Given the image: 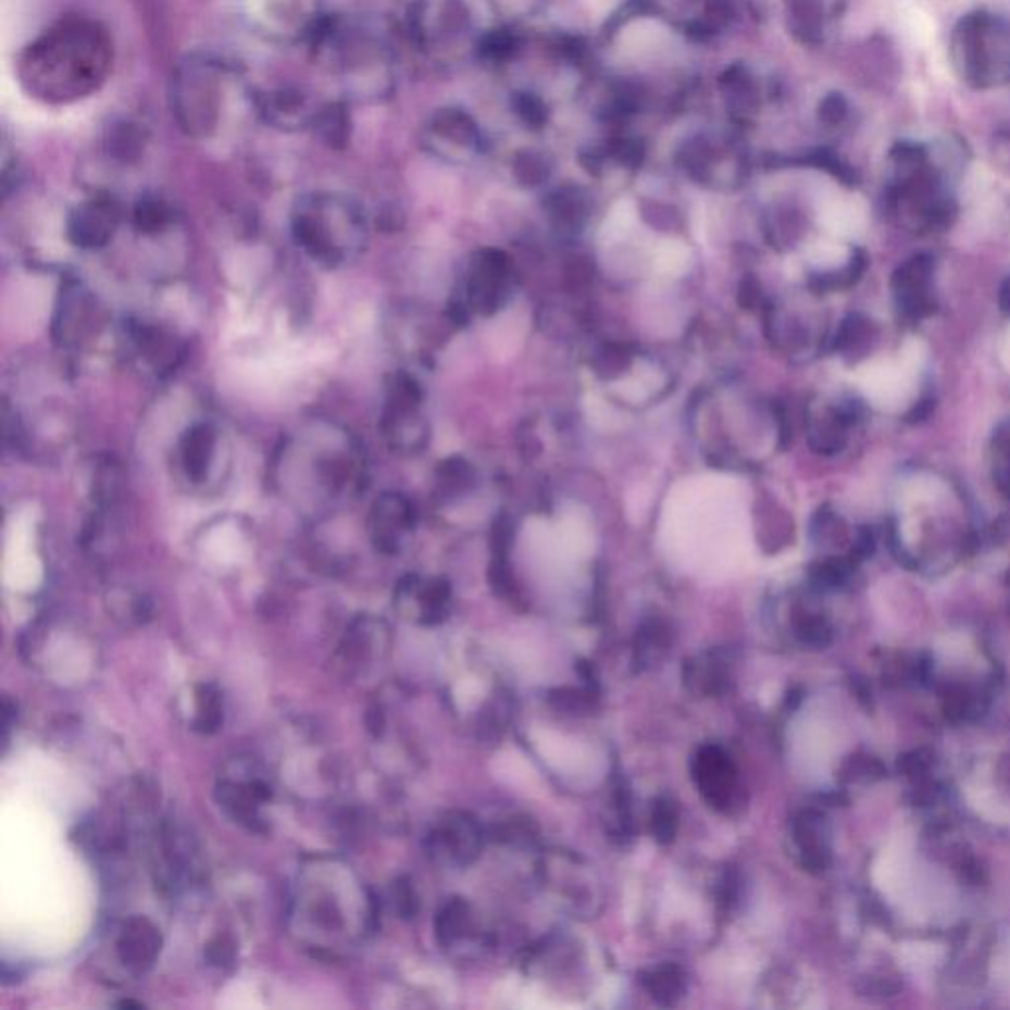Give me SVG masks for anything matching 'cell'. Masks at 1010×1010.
I'll return each mask as SVG.
<instances>
[{
  "instance_id": "obj_1",
  "label": "cell",
  "mask_w": 1010,
  "mask_h": 1010,
  "mask_svg": "<svg viewBox=\"0 0 1010 1010\" xmlns=\"http://www.w3.org/2000/svg\"><path fill=\"white\" fill-rule=\"evenodd\" d=\"M113 53V40L101 22L65 16L22 50L18 84L43 105H72L105 86Z\"/></svg>"
},
{
  "instance_id": "obj_2",
  "label": "cell",
  "mask_w": 1010,
  "mask_h": 1010,
  "mask_svg": "<svg viewBox=\"0 0 1010 1010\" xmlns=\"http://www.w3.org/2000/svg\"><path fill=\"white\" fill-rule=\"evenodd\" d=\"M239 74L224 58L210 52L188 53L174 67L171 79L172 117L184 135L210 139L220 133Z\"/></svg>"
},
{
  "instance_id": "obj_3",
  "label": "cell",
  "mask_w": 1010,
  "mask_h": 1010,
  "mask_svg": "<svg viewBox=\"0 0 1010 1010\" xmlns=\"http://www.w3.org/2000/svg\"><path fill=\"white\" fill-rule=\"evenodd\" d=\"M290 232L314 261L334 269L362 253L367 217L362 205L346 194L312 192L295 203Z\"/></svg>"
},
{
  "instance_id": "obj_4",
  "label": "cell",
  "mask_w": 1010,
  "mask_h": 1010,
  "mask_svg": "<svg viewBox=\"0 0 1010 1010\" xmlns=\"http://www.w3.org/2000/svg\"><path fill=\"white\" fill-rule=\"evenodd\" d=\"M257 33L275 42H309L324 12L319 0H247Z\"/></svg>"
},
{
  "instance_id": "obj_5",
  "label": "cell",
  "mask_w": 1010,
  "mask_h": 1010,
  "mask_svg": "<svg viewBox=\"0 0 1010 1010\" xmlns=\"http://www.w3.org/2000/svg\"><path fill=\"white\" fill-rule=\"evenodd\" d=\"M995 21L985 12H973L959 22L956 30V52H958L961 74L971 86L985 87L993 84L997 53H993Z\"/></svg>"
},
{
  "instance_id": "obj_6",
  "label": "cell",
  "mask_w": 1010,
  "mask_h": 1010,
  "mask_svg": "<svg viewBox=\"0 0 1010 1010\" xmlns=\"http://www.w3.org/2000/svg\"><path fill=\"white\" fill-rule=\"evenodd\" d=\"M425 849L435 862L469 866L484 849V831L466 811H450L428 833Z\"/></svg>"
},
{
  "instance_id": "obj_7",
  "label": "cell",
  "mask_w": 1010,
  "mask_h": 1010,
  "mask_svg": "<svg viewBox=\"0 0 1010 1010\" xmlns=\"http://www.w3.org/2000/svg\"><path fill=\"white\" fill-rule=\"evenodd\" d=\"M691 774L709 808L733 813L738 803V776L731 756L721 746L704 745L693 756Z\"/></svg>"
},
{
  "instance_id": "obj_8",
  "label": "cell",
  "mask_w": 1010,
  "mask_h": 1010,
  "mask_svg": "<svg viewBox=\"0 0 1010 1010\" xmlns=\"http://www.w3.org/2000/svg\"><path fill=\"white\" fill-rule=\"evenodd\" d=\"M121 220L123 205L113 194H93L70 213L67 237L79 249H101L115 237Z\"/></svg>"
},
{
  "instance_id": "obj_9",
  "label": "cell",
  "mask_w": 1010,
  "mask_h": 1010,
  "mask_svg": "<svg viewBox=\"0 0 1010 1010\" xmlns=\"http://www.w3.org/2000/svg\"><path fill=\"white\" fill-rule=\"evenodd\" d=\"M421 403L419 384L407 373H397L387 389L382 431L387 442L397 450H411L419 445L416 407Z\"/></svg>"
},
{
  "instance_id": "obj_10",
  "label": "cell",
  "mask_w": 1010,
  "mask_h": 1010,
  "mask_svg": "<svg viewBox=\"0 0 1010 1010\" xmlns=\"http://www.w3.org/2000/svg\"><path fill=\"white\" fill-rule=\"evenodd\" d=\"M416 511L413 501L397 491H385L377 496L367 513V529L377 551L394 554L399 551L401 537L415 525Z\"/></svg>"
},
{
  "instance_id": "obj_11",
  "label": "cell",
  "mask_w": 1010,
  "mask_h": 1010,
  "mask_svg": "<svg viewBox=\"0 0 1010 1010\" xmlns=\"http://www.w3.org/2000/svg\"><path fill=\"white\" fill-rule=\"evenodd\" d=\"M932 277L934 261L927 255L912 257L894 273L896 304L906 320L920 322L936 310V298L932 295Z\"/></svg>"
},
{
  "instance_id": "obj_12",
  "label": "cell",
  "mask_w": 1010,
  "mask_h": 1010,
  "mask_svg": "<svg viewBox=\"0 0 1010 1010\" xmlns=\"http://www.w3.org/2000/svg\"><path fill=\"white\" fill-rule=\"evenodd\" d=\"M789 837L803 871L821 874L831 864L830 819L815 808L801 809L789 825Z\"/></svg>"
},
{
  "instance_id": "obj_13",
  "label": "cell",
  "mask_w": 1010,
  "mask_h": 1010,
  "mask_svg": "<svg viewBox=\"0 0 1010 1010\" xmlns=\"http://www.w3.org/2000/svg\"><path fill=\"white\" fill-rule=\"evenodd\" d=\"M259 117L278 130H302L312 127L319 107L295 87H277L253 99Z\"/></svg>"
},
{
  "instance_id": "obj_14",
  "label": "cell",
  "mask_w": 1010,
  "mask_h": 1010,
  "mask_svg": "<svg viewBox=\"0 0 1010 1010\" xmlns=\"http://www.w3.org/2000/svg\"><path fill=\"white\" fill-rule=\"evenodd\" d=\"M162 937L147 918H130L119 937V959L135 973H145L159 958Z\"/></svg>"
},
{
  "instance_id": "obj_15",
  "label": "cell",
  "mask_w": 1010,
  "mask_h": 1010,
  "mask_svg": "<svg viewBox=\"0 0 1010 1010\" xmlns=\"http://www.w3.org/2000/svg\"><path fill=\"white\" fill-rule=\"evenodd\" d=\"M130 338L135 341L137 350L142 353V358L157 372L171 373L180 365L184 350L180 341L176 340L171 332L160 328L157 324L137 322L130 324Z\"/></svg>"
},
{
  "instance_id": "obj_16",
  "label": "cell",
  "mask_w": 1010,
  "mask_h": 1010,
  "mask_svg": "<svg viewBox=\"0 0 1010 1010\" xmlns=\"http://www.w3.org/2000/svg\"><path fill=\"white\" fill-rule=\"evenodd\" d=\"M215 442H217V433L210 423L190 426L182 436V469L194 484H200L208 478L213 454H215Z\"/></svg>"
},
{
  "instance_id": "obj_17",
  "label": "cell",
  "mask_w": 1010,
  "mask_h": 1010,
  "mask_svg": "<svg viewBox=\"0 0 1010 1010\" xmlns=\"http://www.w3.org/2000/svg\"><path fill=\"white\" fill-rule=\"evenodd\" d=\"M683 679L691 691L707 697H716L731 689V670L719 651L685 661Z\"/></svg>"
},
{
  "instance_id": "obj_18",
  "label": "cell",
  "mask_w": 1010,
  "mask_h": 1010,
  "mask_svg": "<svg viewBox=\"0 0 1010 1010\" xmlns=\"http://www.w3.org/2000/svg\"><path fill=\"white\" fill-rule=\"evenodd\" d=\"M670 629L661 620H646L636 632L634 638V671L636 673H646V671L658 668L663 658L668 656L670 649Z\"/></svg>"
},
{
  "instance_id": "obj_19",
  "label": "cell",
  "mask_w": 1010,
  "mask_h": 1010,
  "mask_svg": "<svg viewBox=\"0 0 1010 1010\" xmlns=\"http://www.w3.org/2000/svg\"><path fill=\"white\" fill-rule=\"evenodd\" d=\"M215 798L235 821L244 823L249 830H263L261 825L263 819L259 818V803L263 801L257 798L251 782L245 786L232 784V782H220L215 787Z\"/></svg>"
},
{
  "instance_id": "obj_20",
  "label": "cell",
  "mask_w": 1010,
  "mask_h": 1010,
  "mask_svg": "<svg viewBox=\"0 0 1010 1010\" xmlns=\"http://www.w3.org/2000/svg\"><path fill=\"white\" fill-rule=\"evenodd\" d=\"M474 920L470 906L462 898H452L436 914L435 934L440 947L457 946L458 942L472 936Z\"/></svg>"
},
{
  "instance_id": "obj_21",
  "label": "cell",
  "mask_w": 1010,
  "mask_h": 1010,
  "mask_svg": "<svg viewBox=\"0 0 1010 1010\" xmlns=\"http://www.w3.org/2000/svg\"><path fill=\"white\" fill-rule=\"evenodd\" d=\"M639 983L660 1007H673L685 995V973L671 963L644 971L639 975Z\"/></svg>"
},
{
  "instance_id": "obj_22",
  "label": "cell",
  "mask_w": 1010,
  "mask_h": 1010,
  "mask_svg": "<svg viewBox=\"0 0 1010 1010\" xmlns=\"http://www.w3.org/2000/svg\"><path fill=\"white\" fill-rule=\"evenodd\" d=\"M103 145L109 157L127 164L139 160L147 147V133L133 121H119L113 123V127L107 128Z\"/></svg>"
},
{
  "instance_id": "obj_23",
  "label": "cell",
  "mask_w": 1010,
  "mask_h": 1010,
  "mask_svg": "<svg viewBox=\"0 0 1010 1010\" xmlns=\"http://www.w3.org/2000/svg\"><path fill=\"white\" fill-rule=\"evenodd\" d=\"M314 133L324 140L328 147L341 149L350 140L351 119L344 103H328L319 107L316 117L312 121Z\"/></svg>"
},
{
  "instance_id": "obj_24",
  "label": "cell",
  "mask_w": 1010,
  "mask_h": 1010,
  "mask_svg": "<svg viewBox=\"0 0 1010 1010\" xmlns=\"http://www.w3.org/2000/svg\"><path fill=\"white\" fill-rule=\"evenodd\" d=\"M428 135L433 139L445 140V142L452 140L457 145H469L476 137V127L466 113L457 111V109H445L436 113L431 121Z\"/></svg>"
},
{
  "instance_id": "obj_25",
  "label": "cell",
  "mask_w": 1010,
  "mask_h": 1010,
  "mask_svg": "<svg viewBox=\"0 0 1010 1010\" xmlns=\"http://www.w3.org/2000/svg\"><path fill=\"white\" fill-rule=\"evenodd\" d=\"M196 699H198V716L194 721V728L202 734L217 733L224 723L222 693L212 683H203L196 689Z\"/></svg>"
},
{
  "instance_id": "obj_26",
  "label": "cell",
  "mask_w": 1010,
  "mask_h": 1010,
  "mask_svg": "<svg viewBox=\"0 0 1010 1010\" xmlns=\"http://www.w3.org/2000/svg\"><path fill=\"white\" fill-rule=\"evenodd\" d=\"M547 702L559 713L583 716L598 709V691L593 687H557L547 695Z\"/></svg>"
},
{
  "instance_id": "obj_27",
  "label": "cell",
  "mask_w": 1010,
  "mask_h": 1010,
  "mask_svg": "<svg viewBox=\"0 0 1010 1010\" xmlns=\"http://www.w3.org/2000/svg\"><path fill=\"white\" fill-rule=\"evenodd\" d=\"M172 222V210L169 203L159 196H145L140 198L133 210V225L140 234L154 235L164 232Z\"/></svg>"
},
{
  "instance_id": "obj_28",
  "label": "cell",
  "mask_w": 1010,
  "mask_h": 1010,
  "mask_svg": "<svg viewBox=\"0 0 1010 1010\" xmlns=\"http://www.w3.org/2000/svg\"><path fill=\"white\" fill-rule=\"evenodd\" d=\"M886 777V768L874 756L852 755L840 764V784H874Z\"/></svg>"
},
{
  "instance_id": "obj_29",
  "label": "cell",
  "mask_w": 1010,
  "mask_h": 1010,
  "mask_svg": "<svg viewBox=\"0 0 1010 1010\" xmlns=\"http://www.w3.org/2000/svg\"><path fill=\"white\" fill-rule=\"evenodd\" d=\"M794 632L799 644L809 649L827 648L833 641V627L821 614H798L794 620Z\"/></svg>"
},
{
  "instance_id": "obj_30",
  "label": "cell",
  "mask_w": 1010,
  "mask_h": 1010,
  "mask_svg": "<svg viewBox=\"0 0 1010 1010\" xmlns=\"http://www.w3.org/2000/svg\"><path fill=\"white\" fill-rule=\"evenodd\" d=\"M794 30L803 42H818L823 21H821V2L819 0H789Z\"/></svg>"
},
{
  "instance_id": "obj_31",
  "label": "cell",
  "mask_w": 1010,
  "mask_h": 1010,
  "mask_svg": "<svg viewBox=\"0 0 1010 1010\" xmlns=\"http://www.w3.org/2000/svg\"><path fill=\"white\" fill-rule=\"evenodd\" d=\"M651 835L660 845H671L679 830V813L675 803L668 798H660L651 809Z\"/></svg>"
},
{
  "instance_id": "obj_32",
  "label": "cell",
  "mask_w": 1010,
  "mask_h": 1010,
  "mask_svg": "<svg viewBox=\"0 0 1010 1010\" xmlns=\"http://www.w3.org/2000/svg\"><path fill=\"white\" fill-rule=\"evenodd\" d=\"M855 561L852 559H825L823 563L811 569V581L818 588L830 590L845 585L852 576Z\"/></svg>"
},
{
  "instance_id": "obj_33",
  "label": "cell",
  "mask_w": 1010,
  "mask_h": 1010,
  "mask_svg": "<svg viewBox=\"0 0 1010 1010\" xmlns=\"http://www.w3.org/2000/svg\"><path fill=\"white\" fill-rule=\"evenodd\" d=\"M866 332H869V322L866 320L857 316V314L849 316L843 322L839 334L835 338V348L837 350H847L851 346L861 344L866 338Z\"/></svg>"
},
{
  "instance_id": "obj_34",
  "label": "cell",
  "mask_w": 1010,
  "mask_h": 1010,
  "mask_svg": "<svg viewBox=\"0 0 1010 1010\" xmlns=\"http://www.w3.org/2000/svg\"><path fill=\"white\" fill-rule=\"evenodd\" d=\"M395 908L397 912L404 920H411L415 918L416 912H419V898H416L415 888H413V883L403 876L395 883Z\"/></svg>"
},
{
  "instance_id": "obj_35",
  "label": "cell",
  "mask_w": 1010,
  "mask_h": 1010,
  "mask_svg": "<svg viewBox=\"0 0 1010 1010\" xmlns=\"http://www.w3.org/2000/svg\"><path fill=\"white\" fill-rule=\"evenodd\" d=\"M515 109L522 115L523 121L532 127H543L547 121V109L543 105L541 99L532 93H520L515 97Z\"/></svg>"
},
{
  "instance_id": "obj_36",
  "label": "cell",
  "mask_w": 1010,
  "mask_h": 1010,
  "mask_svg": "<svg viewBox=\"0 0 1010 1010\" xmlns=\"http://www.w3.org/2000/svg\"><path fill=\"white\" fill-rule=\"evenodd\" d=\"M847 113H849V103L840 93H830L819 105V121L830 127L840 125L847 119Z\"/></svg>"
},
{
  "instance_id": "obj_37",
  "label": "cell",
  "mask_w": 1010,
  "mask_h": 1010,
  "mask_svg": "<svg viewBox=\"0 0 1010 1010\" xmlns=\"http://www.w3.org/2000/svg\"><path fill=\"white\" fill-rule=\"evenodd\" d=\"M203 958L208 959L210 965H215V968H229L235 959L234 942L227 939V937H215L213 942L205 946Z\"/></svg>"
},
{
  "instance_id": "obj_38",
  "label": "cell",
  "mask_w": 1010,
  "mask_h": 1010,
  "mask_svg": "<svg viewBox=\"0 0 1010 1010\" xmlns=\"http://www.w3.org/2000/svg\"><path fill=\"white\" fill-rule=\"evenodd\" d=\"M515 172L523 182L537 184L543 176H547V166H545L541 157H537L533 152H525L515 160Z\"/></svg>"
},
{
  "instance_id": "obj_39",
  "label": "cell",
  "mask_w": 1010,
  "mask_h": 1010,
  "mask_svg": "<svg viewBox=\"0 0 1010 1010\" xmlns=\"http://www.w3.org/2000/svg\"><path fill=\"white\" fill-rule=\"evenodd\" d=\"M513 48H515V38L506 33L489 34L482 42V52L491 58H503L513 52Z\"/></svg>"
},
{
  "instance_id": "obj_40",
  "label": "cell",
  "mask_w": 1010,
  "mask_h": 1010,
  "mask_svg": "<svg viewBox=\"0 0 1010 1010\" xmlns=\"http://www.w3.org/2000/svg\"><path fill=\"white\" fill-rule=\"evenodd\" d=\"M641 154H644V150L636 140H622L618 145V159H620V162H626L629 166H636L638 162H641Z\"/></svg>"
},
{
  "instance_id": "obj_41",
  "label": "cell",
  "mask_w": 1010,
  "mask_h": 1010,
  "mask_svg": "<svg viewBox=\"0 0 1010 1010\" xmlns=\"http://www.w3.org/2000/svg\"><path fill=\"white\" fill-rule=\"evenodd\" d=\"M874 553V535H872L871 529H862L857 537V543H855V549H852V559L855 561H861V559H866Z\"/></svg>"
},
{
  "instance_id": "obj_42",
  "label": "cell",
  "mask_w": 1010,
  "mask_h": 1010,
  "mask_svg": "<svg viewBox=\"0 0 1010 1010\" xmlns=\"http://www.w3.org/2000/svg\"><path fill=\"white\" fill-rule=\"evenodd\" d=\"M365 724H367V731L373 736H379V734L384 733L385 719L382 709H370L365 714Z\"/></svg>"
},
{
  "instance_id": "obj_43",
  "label": "cell",
  "mask_w": 1010,
  "mask_h": 1010,
  "mask_svg": "<svg viewBox=\"0 0 1010 1010\" xmlns=\"http://www.w3.org/2000/svg\"><path fill=\"white\" fill-rule=\"evenodd\" d=\"M999 307L1000 312H1002L1005 316H1010V277L1007 278V280L1002 283V287H1000Z\"/></svg>"
},
{
  "instance_id": "obj_44",
  "label": "cell",
  "mask_w": 1010,
  "mask_h": 1010,
  "mask_svg": "<svg viewBox=\"0 0 1010 1010\" xmlns=\"http://www.w3.org/2000/svg\"><path fill=\"white\" fill-rule=\"evenodd\" d=\"M117 1007H121V1009H142V1002L130 999L121 1000V1002H117Z\"/></svg>"
}]
</instances>
